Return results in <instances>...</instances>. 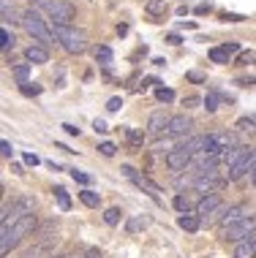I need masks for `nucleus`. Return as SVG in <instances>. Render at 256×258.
Here are the masks:
<instances>
[{
    "label": "nucleus",
    "mask_w": 256,
    "mask_h": 258,
    "mask_svg": "<svg viewBox=\"0 0 256 258\" xmlns=\"http://www.w3.org/2000/svg\"><path fill=\"white\" fill-rule=\"evenodd\" d=\"M36 228H38V218L33 212L9 223V226H3V231H0V255H9V250L17 247L19 242H22L27 234H33Z\"/></svg>",
    "instance_id": "f257e3e1"
},
{
    "label": "nucleus",
    "mask_w": 256,
    "mask_h": 258,
    "mask_svg": "<svg viewBox=\"0 0 256 258\" xmlns=\"http://www.w3.org/2000/svg\"><path fill=\"white\" fill-rule=\"evenodd\" d=\"M22 27L27 30V36H30L33 41H38L41 46H49V44H55V30H49V25H46V19L41 17V14L36 11V9H27L25 14H22Z\"/></svg>",
    "instance_id": "f03ea898"
},
{
    "label": "nucleus",
    "mask_w": 256,
    "mask_h": 258,
    "mask_svg": "<svg viewBox=\"0 0 256 258\" xmlns=\"http://www.w3.org/2000/svg\"><path fill=\"white\" fill-rule=\"evenodd\" d=\"M55 38L68 54H82L87 49V36L71 25H55Z\"/></svg>",
    "instance_id": "7ed1b4c3"
},
{
    "label": "nucleus",
    "mask_w": 256,
    "mask_h": 258,
    "mask_svg": "<svg viewBox=\"0 0 256 258\" xmlns=\"http://www.w3.org/2000/svg\"><path fill=\"white\" fill-rule=\"evenodd\" d=\"M232 147H237V139H234V134H229V131H216V134L204 136V155L221 158Z\"/></svg>",
    "instance_id": "20e7f679"
},
{
    "label": "nucleus",
    "mask_w": 256,
    "mask_h": 258,
    "mask_svg": "<svg viewBox=\"0 0 256 258\" xmlns=\"http://www.w3.org/2000/svg\"><path fill=\"white\" fill-rule=\"evenodd\" d=\"M33 207H36V201H33L30 196L17 199L11 207H3V218H0V226H9V223L19 220V218H25V215H30V212H33Z\"/></svg>",
    "instance_id": "39448f33"
},
{
    "label": "nucleus",
    "mask_w": 256,
    "mask_h": 258,
    "mask_svg": "<svg viewBox=\"0 0 256 258\" xmlns=\"http://www.w3.org/2000/svg\"><path fill=\"white\" fill-rule=\"evenodd\" d=\"M251 236H256L253 218L237 220V223H232V226L224 228V239H229V242H245V239H251Z\"/></svg>",
    "instance_id": "423d86ee"
},
{
    "label": "nucleus",
    "mask_w": 256,
    "mask_h": 258,
    "mask_svg": "<svg viewBox=\"0 0 256 258\" xmlns=\"http://www.w3.org/2000/svg\"><path fill=\"white\" fill-rule=\"evenodd\" d=\"M44 11L49 14V19L55 25H71L74 17H77V11H74V6L68 3V0H52Z\"/></svg>",
    "instance_id": "0eeeda50"
},
{
    "label": "nucleus",
    "mask_w": 256,
    "mask_h": 258,
    "mask_svg": "<svg viewBox=\"0 0 256 258\" xmlns=\"http://www.w3.org/2000/svg\"><path fill=\"white\" fill-rule=\"evenodd\" d=\"M191 160H193L191 152L185 150L183 144H177V147H172V150L167 152L164 163H167V169H169V171H183V169H188V166H191Z\"/></svg>",
    "instance_id": "6e6552de"
},
{
    "label": "nucleus",
    "mask_w": 256,
    "mask_h": 258,
    "mask_svg": "<svg viewBox=\"0 0 256 258\" xmlns=\"http://www.w3.org/2000/svg\"><path fill=\"white\" fill-rule=\"evenodd\" d=\"M224 182H229V179H226V177H218V169H213V171L202 174V177H196L193 187H196L202 196H207V193H216L218 187H224Z\"/></svg>",
    "instance_id": "1a4fd4ad"
},
{
    "label": "nucleus",
    "mask_w": 256,
    "mask_h": 258,
    "mask_svg": "<svg viewBox=\"0 0 256 258\" xmlns=\"http://www.w3.org/2000/svg\"><path fill=\"white\" fill-rule=\"evenodd\" d=\"M253 169H256V150L248 152L237 166H232V169L226 171V179H229V182H237V179L245 177V174H253Z\"/></svg>",
    "instance_id": "9d476101"
},
{
    "label": "nucleus",
    "mask_w": 256,
    "mask_h": 258,
    "mask_svg": "<svg viewBox=\"0 0 256 258\" xmlns=\"http://www.w3.org/2000/svg\"><path fill=\"white\" fill-rule=\"evenodd\" d=\"M169 122H172V117L167 114V111H153V114H150V120H147V134L153 136V139L167 136Z\"/></svg>",
    "instance_id": "9b49d317"
},
{
    "label": "nucleus",
    "mask_w": 256,
    "mask_h": 258,
    "mask_svg": "<svg viewBox=\"0 0 256 258\" xmlns=\"http://www.w3.org/2000/svg\"><path fill=\"white\" fill-rule=\"evenodd\" d=\"M191 128H193V120L188 114H175V117H172V122H169L167 136L169 139H183V136L191 134Z\"/></svg>",
    "instance_id": "f8f14e48"
},
{
    "label": "nucleus",
    "mask_w": 256,
    "mask_h": 258,
    "mask_svg": "<svg viewBox=\"0 0 256 258\" xmlns=\"http://www.w3.org/2000/svg\"><path fill=\"white\" fill-rule=\"evenodd\" d=\"M123 174H126V177H128V179H131V182H134V185H139L142 190H147V193H150V196H153V199H158V193H161V187H158L156 182H150V179L144 177V174H139L136 169H131V166H123Z\"/></svg>",
    "instance_id": "ddd939ff"
},
{
    "label": "nucleus",
    "mask_w": 256,
    "mask_h": 258,
    "mask_svg": "<svg viewBox=\"0 0 256 258\" xmlns=\"http://www.w3.org/2000/svg\"><path fill=\"white\" fill-rule=\"evenodd\" d=\"M240 52V44H224V46H213L210 49V62H218V66H226L232 60V54Z\"/></svg>",
    "instance_id": "4468645a"
},
{
    "label": "nucleus",
    "mask_w": 256,
    "mask_h": 258,
    "mask_svg": "<svg viewBox=\"0 0 256 258\" xmlns=\"http://www.w3.org/2000/svg\"><path fill=\"white\" fill-rule=\"evenodd\" d=\"M221 209V196L218 193H207V196H202L196 201V215L202 218V215H216Z\"/></svg>",
    "instance_id": "2eb2a0df"
},
{
    "label": "nucleus",
    "mask_w": 256,
    "mask_h": 258,
    "mask_svg": "<svg viewBox=\"0 0 256 258\" xmlns=\"http://www.w3.org/2000/svg\"><path fill=\"white\" fill-rule=\"evenodd\" d=\"M245 218H248V207L245 204H234L221 215L218 223H221V228H226V226H232V223H237V220H245Z\"/></svg>",
    "instance_id": "dca6fc26"
},
{
    "label": "nucleus",
    "mask_w": 256,
    "mask_h": 258,
    "mask_svg": "<svg viewBox=\"0 0 256 258\" xmlns=\"http://www.w3.org/2000/svg\"><path fill=\"white\" fill-rule=\"evenodd\" d=\"M248 152H251V147H245V144H237V147H232V150H226L224 155H221V163L226 166V171L232 169V166H237L240 160H243Z\"/></svg>",
    "instance_id": "f3484780"
},
{
    "label": "nucleus",
    "mask_w": 256,
    "mask_h": 258,
    "mask_svg": "<svg viewBox=\"0 0 256 258\" xmlns=\"http://www.w3.org/2000/svg\"><path fill=\"white\" fill-rule=\"evenodd\" d=\"M25 60L33 62V66H44V62H49V52H46V46H41V44H30L25 49Z\"/></svg>",
    "instance_id": "a211bd4d"
},
{
    "label": "nucleus",
    "mask_w": 256,
    "mask_h": 258,
    "mask_svg": "<svg viewBox=\"0 0 256 258\" xmlns=\"http://www.w3.org/2000/svg\"><path fill=\"white\" fill-rule=\"evenodd\" d=\"M177 226L183 228V231L193 234V231H199V226H202V218H199V215L185 212V215H180V218H177Z\"/></svg>",
    "instance_id": "6ab92c4d"
},
{
    "label": "nucleus",
    "mask_w": 256,
    "mask_h": 258,
    "mask_svg": "<svg viewBox=\"0 0 256 258\" xmlns=\"http://www.w3.org/2000/svg\"><path fill=\"white\" fill-rule=\"evenodd\" d=\"M234 258H256V245H253V239L237 242V247H234Z\"/></svg>",
    "instance_id": "aec40b11"
},
{
    "label": "nucleus",
    "mask_w": 256,
    "mask_h": 258,
    "mask_svg": "<svg viewBox=\"0 0 256 258\" xmlns=\"http://www.w3.org/2000/svg\"><path fill=\"white\" fill-rule=\"evenodd\" d=\"M123 136H126L128 147H134V150H139L144 144V134H142V131H136V128H126V131H123Z\"/></svg>",
    "instance_id": "412c9836"
},
{
    "label": "nucleus",
    "mask_w": 256,
    "mask_h": 258,
    "mask_svg": "<svg viewBox=\"0 0 256 258\" xmlns=\"http://www.w3.org/2000/svg\"><path fill=\"white\" fill-rule=\"evenodd\" d=\"M234 128L243 136H256V120H251V117H240V120L234 122Z\"/></svg>",
    "instance_id": "4be33fe9"
},
{
    "label": "nucleus",
    "mask_w": 256,
    "mask_h": 258,
    "mask_svg": "<svg viewBox=\"0 0 256 258\" xmlns=\"http://www.w3.org/2000/svg\"><path fill=\"white\" fill-rule=\"evenodd\" d=\"M79 201H82V204H85V207L95 209V207L101 204V196H98V193H95V190H90V187H85V190L79 193Z\"/></svg>",
    "instance_id": "5701e85b"
},
{
    "label": "nucleus",
    "mask_w": 256,
    "mask_h": 258,
    "mask_svg": "<svg viewBox=\"0 0 256 258\" xmlns=\"http://www.w3.org/2000/svg\"><path fill=\"white\" fill-rule=\"evenodd\" d=\"M95 60H98V66L109 68V66H112V60H115V54H112L109 46H95Z\"/></svg>",
    "instance_id": "b1692460"
},
{
    "label": "nucleus",
    "mask_w": 256,
    "mask_h": 258,
    "mask_svg": "<svg viewBox=\"0 0 256 258\" xmlns=\"http://www.w3.org/2000/svg\"><path fill=\"white\" fill-rule=\"evenodd\" d=\"M147 218H144V215H134V218H131L128 223H126V231L128 234H136V231H142V228H147Z\"/></svg>",
    "instance_id": "393cba45"
},
{
    "label": "nucleus",
    "mask_w": 256,
    "mask_h": 258,
    "mask_svg": "<svg viewBox=\"0 0 256 258\" xmlns=\"http://www.w3.org/2000/svg\"><path fill=\"white\" fill-rule=\"evenodd\" d=\"M144 11H147L150 17H164V11H167V0H147Z\"/></svg>",
    "instance_id": "a878e982"
},
{
    "label": "nucleus",
    "mask_w": 256,
    "mask_h": 258,
    "mask_svg": "<svg viewBox=\"0 0 256 258\" xmlns=\"http://www.w3.org/2000/svg\"><path fill=\"white\" fill-rule=\"evenodd\" d=\"M172 204H175V209L180 215H185V212H191V207H193V201L185 196V193H177L175 196V201H172Z\"/></svg>",
    "instance_id": "bb28decb"
},
{
    "label": "nucleus",
    "mask_w": 256,
    "mask_h": 258,
    "mask_svg": "<svg viewBox=\"0 0 256 258\" xmlns=\"http://www.w3.org/2000/svg\"><path fill=\"white\" fill-rule=\"evenodd\" d=\"M55 199H58V207L63 209V212H68V209H71V196H68L66 187H55Z\"/></svg>",
    "instance_id": "cd10ccee"
},
{
    "label": "nucleus",
    "mask_w": 256,
    "mask_h": 258,
    "mask_svg": "<svg viewBox=\"0 0 256 258\" xmlns=\"http://www.w3.org/2000/svg\"><path fill=\"white\" fill-rule=\"evenodd\" d=\"M14 79L19 82V85H25L27 82V76H30V62H19V66H14Z\"/></svg>",
    "instance_id": "c85d7f7f"
},
{
    "label": "nucleus",
    "mask_w": 256,
    "mask_h": 258,
    "mask_svg": "<svg viewBox=\"0 0 256 258\" xmlns=\"http://www.w3.org/2000/svg\"><path fill=\"white\" fill-rule=\"evenodd\" d=\"M120 220H123V212H120V207H109L107 212H104V223H107V226H117Z\"/></svg>",
    "instance_id": "c756f323"
},
{
    "label": "nucleus",
    "mask_w": 256,
    "mask_h": 258,
    "mask_svg": "<svg viewBox=\"0 0 256 258\" xmlns=\"http://www.w3.org/2000/svg\"><path fill=\"white\" fill-rule=\"evenodd\" d=\"M0 9H3V22H22V19H17V9H14L9 0H3Z\"/></svg>",
    "instance_id": "7c9ffc66"
},
{
    "label": "nucleus",
    "mask_w": 256,
    "mask_h": 258,
    "mask_svg": "<svg viewBox=\"0 0 256 258\" xmlns=\"http://www.w3.org/2000/svg\"><path fill=\"white\" fill-rule=\"evenodd\" d=\"M202 103H204V109L210 111V114H213V111H218V106H221V93H207V98H204Z\"/></svg>",
    "instance_id": "2f4dec72"
},
{
    "label": "nucleus",
    "mask_w": 256,
    "mask_h": 258,
    "mask_svg": "<svg viewBox=\"0 0 256 258\" xmlns=\"http://www.w3.org/2000/svg\"><path fill=\"white\" fill-rule=\"evenodd\" d=\"M0 38H3V52L14 49V44H17V38H14V33L9 30V27H3V30H0Z\"/></svg>",
    "instance_id": "473e14b6"
},
{
    "label": "nucleus",
    "mask_w": 256,
    "mask_h": 258,
    "mask_svg": "<svg viewBox=\"0 0 256 258\" xmlns=\"http://www.w3.org/2000/svg\"><path fill=\"white\" fill-rule=\"evenodd\" d=\"M19 90H22V95H27V98H30V95H41V85H36V82H25V85H19Z\"/></svg>",
    "instance_id": "72a5a7b5"
},
{
    "label": "nucleus",
    "mask_w": 256,
    "mask_h": 258,
    "mask_svg": "<svg viewBox=\"0 0 256 258\" xmlns=\"http://www.w3.org/2000/svg\"><path fill=\"white\" fill-rule=\"evenodd\" d=\"M71 179H74V182H79V185H85V187L93 182V177L85 174V171H79V169H71Z\"/></svg>",
    "instance_id": "f704fd0d"
},
{
    "label": "nucleus",
    "mask_w": 256,
    "mask_h": 258,
    "mask_svg": "<svg viewBox=\"0 0 256 258\" xmlns=\"http://www.w3.org/2000/svg\"><path fill=\"white\" fill-rule=\"evenodd\" d=\"M156 98L161 101V103H172V101H175V93H172L169 87H158L156 90Z\"/></svg>",
    "instance_id": "c9c22d12"
},
{
    "label": "nucleus",
    "mask_w": 256,
    "mask_h": 258,
    "mask_svg": "<svg viewBox=\"0 0 256 258\" xmlns=\"http://www.w3.org/2000/svg\"><path fill=\"white\" fill-rule=\"evenodd\" d=\"M98 152H101L104 158H112L115 152H117V147H115L112 142H101V144H98Z\"/></svg>",
    "instance_id": "e433bc0d"
},
{
    "label": "nucleus",
    "mask_w": 256,
    "mask_h": 258,
    "mask_svg": "<svg viewBox=\"0 0 256 258\" xmlns=\"http://www.w3.org/2000/svg\"><path fill=\"white\" fill-rule=\"evenodd\" d=\"M221 19H224V22H245L248 17H243V14H232V11H224V14H221Z\"/></svg>",
    "instance_id": "4c0bfd02"
},
{
    "label": "nucleus",
    "mask_w": 256,
    "mask_h": 258,
    "mask_svg": "<svg viewBox=\"0 0 256 258\" xmlns=\"http://www.w3.org/2000/svg\"><path fill=\"white\" fill-rule=\"evenodd\" d=\"M185 79L193 82V85H202V82H204V74H199V71H188V74H185Z\"/></svg>",
    "instance_id": "58836bf2"
},
{
    "label": "nucleus",
    "mask_w": 256,
    "mask_h": 258,
    "mask_svg": "<svg viewBox=\"0 0 256 258\" xmlns=\"http://www.w3.org/2000/svg\"><path fill=\"white\" fill-rule=\"evenodd\" d=\"M123 109V98H109L107 101V111H120Z\"/></svg>",
    "instance_id": "ea45409f"
},
{
    "label": "nucleus",
    "mask_w": 256,
    "mask_h": 258,
    "mask_svg": "<svg viewBox=\"0 0 256 258\" xmlns=\"http://www.w3.org/2000/svg\"><path fill=\"white\" fill-rule=\"evenodd\" d=\"M0 152H3V158H11V155H14L11 142H6V139H3V142H0Z\"/></svg>",
    "instance_id": "a19ab883"
},
{
    "label": "nucleus",
    "mask_w": 256,
    "mask_h": 258,
    "mask_svg": "<svg viewBox=\"0 0 256 258\" xmlns=\"http://www.w3.org/2000/svg\"><path fill=\"white\" fill-rule=\"evenodd\" d=\"M60 128H63L68 136H79V128H77V125H71V122H63V125H60Z\"/></svg>",
    "instance_id": "79ce46f5"
},
{
    "label": "nucleus",
    "mask_w": 256,
    "mask_h": 258,
    "mask_svg": "<svg viewBox=\"0 0 256 258\" xmlns=\"http://www.w3.org/2000/svg\"><path fill=\"white\" fill-rule=\"evenodd\" d=\"M93 131H95V134H107L109 128H107V122H104V120H95L93 122Z\"/></svg>",
    "instance_id": "37998d69"
},
{
    "label": "nucleus",
    "mask_w": 256,
    "mask_h": 258,
    "mask_svg": "<svg viewBox=\"0 0 256 258\" xmlns=\"http://www.w3.org/2000/svg\"><path fill=\"white\" fill-rule=\"evenodd\" d=\"M248 60H253V52H240V57H237V66H245Z\"/></svg>",
    "instance_id": "c03bdc74"
},
{
    "label": "nucleus",
    "mask_w": 256,
    "mask_h": 258,
    "mask_svg": "<svg viewBox=\"0 0 256 258\" xmlns=\"http://www.w3.org/2000/svg\"><path fill=\"white\" fill-rule=\"evenodd\" d=\"M25 163H27V166H38L41 160H38V155H33V152H27V155H25Z\"/></svg>",
    "instance_id": "a18cd8bd"
},
{
    "label": "nucleus",
    "mask_w": 256,
    "mask_h": 258,
    "mask_svg": "<svg viewBox=\"0 0 256 258\" xmlns=\"http://www.w3.org/2000/svg\"><path fill=\"white\" fill-rule=\"evenodd\" d=\"M153 85H158V79H153V76H147V79L139 85V90H147V87H153Z\"/></svg>",
    "instance_id": "49530a36"
},
{
    "label": "nucleus",
    "mask_w": 256,
    "mask_h": 258,
    "mask_svg": "<svg viewBox=\"0 0 256 258\" xmlns=\"http://www.w3.org/2000/svg\"><path fill=\"white\" fill-rule=\"evenodd\" d=\"M210 11H213L210 3H199V6H196V14H210Z\"/></svg>",
    "instance_id": "de8ad7c7"
},
{
    "label": "nucleus",
    "mask_w": 256,
    "mask_h": 258,
    "mask_svg": "<svg viewBox=\"0 0 256 258\" xmlns=\"http://www.w3.org/2000/svg\"><path fill=\"white\" fill-rule=\"evenodd\" d=\"M196 103H199L196 95H188V98H183V106H196Z\"/></svg>",
    "instance_id": "09e8293b"
},
{
    "label": "nucleus",
    "mask_w": 256,
    "mask_h": 258,
    "mask_svg": "<svg viewBox=\"0 0 256 258\" xmlns=\"http://www.w3.org/2000/svg\"><path fill=\"white\" fill-rule=\"evenodd\" d=\"M167 41H169V44H172V46H177V44H183V38H180V36H177V33H172V36H167Z\"/></svg>",
    "instance_id": "8fccbe9b"
},
{
    "label": "nucleus",
    "mask_w": 256,
    "mask_h": 258,
    "mask_svg": "<svg viewBox=\"0 0 256 258\" xmlns=\"http://www.w3.org/2000/svg\"><path fill=\"white\" fill-rule=\"evenodd\" d=\"M237 85H243V87H251V85H256V76H251V79H237Z\"/></svg>",
    "instance_id": "3c124183"
},
{
    "label": "nucleus",
    "mask_w": 256,
    "mask_h": 258,
    "mask_svg": "<svg viewBox=\"0 0 256 258\" xmlns=\"http://www.w3.org/2000/svg\"><path fill=\"white\" fill-rule=\"evenodd\" d=\"M49 3H52V0H30V9H33V6H41V9H46Z\"/></svg>",
    "instance_id": "603ef678"
},
{
    "label": "nucleus",
    "mask_w": 256,
    "mask_h": 258,
    "mask_svg": "<svg viewBox=\"0 0 256 258\" xmlns=\"http://www.w3.org/2000/svg\"><path fill=\"white\" fill-rule=\"evenodd\" d=\"M85 258H101V253H98V247H90L87 253H85Z\"/></svg>",
    "instance_id": "864d4df0"
},
{
    "label": "nucleus",
    "mask_w": 256,
    "mask_h": 258,
    "mask_svg": "<svg viewBox=\"0 0 256 258\" xmlns=\"http://www.w3.org/2000/svg\"><path fill=\"white\" fill-rule=\"evenodd\" d=\"M251 182L256 185V169H253V174H251Z\"/></svg>",
    "instance_id": "5fc2aeb1"
},
{
    "label": "nucleus",
    "mask_w": 256,
    "mask_h": 258,
    "mask_svg": "<svg viewBox=\"0 0 256 258\" xmlns=\"http://www.w3.org/2000/svg\"><path fill=\"white\" fill-rule=\"evenodd\" d=\"M55 258H66V255H55Z\"/></svg>",
    "instance_id": "6e6d98bb"
},
{
    "label": "nucleus",
    "mask_w": 256,
    "mask_h": 258,
    "mask_svg": "<svg viewBox=\"0 0 256 258\" xmlns=\"http://www.w3.org/2000/svg\"><path fill=\"white\" fill-rule=\"evenodd\" d=\"M253 245H256V236H253Z\"/></svg>",
    "instance_id": "4d7b16f0"
}]
</instances>
